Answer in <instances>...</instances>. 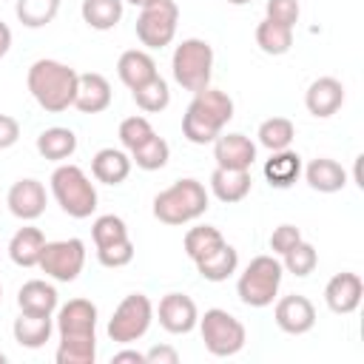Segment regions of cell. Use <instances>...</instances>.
I'll return each mask as SVG.
<instances>
[{"label": "cell", "mask_w": 364, "mask_h": 364, "mask_svg": "<svg viewBox=\"0 0 364 364\" xmlns=\"http://www.w3.org/2000/svg\"><path fill=\"white\" fill-rule=\"evenodd\" d=\"M125 0H82L80 14L88 28L94 31H111L122 20Z\"/></svg>", "instance_id": "cell-29"}, {"label": "cell", "mask_w": 364, "mask_h": 364, "mask_svg": "<svg viewBox=\"0 0 364 364\" xmlns=\"http://www.w3.org/2000/svg\"><path fill=\"white\" fill-rule=\"evenodd\" d=\"M361 296H364V282L358 273H336L327 287H324V304L330 307V313L336 316H350L358 310L361 304Z\"/></svg>", "instance_id": "cell-14"}, {"label": "cell", "mask_w": 364, "mask_h": 364, "mask_svg": "<svg viewBox=\"0 0 364 364\" xmlns=\"http://www.w3.org/2000/svg\"><path fill=\"white\" fill-rule=\"evenodd\" d=\"M85 264V242L82 239H57V242H46L43 256L37 262V267L51 276L54 282H74L82 273Z\"/></svg>", "instance_id": "cell-10"}, {"label": "cell", "mask_w": 364, "mask_h": 364, "mask_svg": "<svg viewBox=\"0 0 364 364\" xmlns=\"http://www.w3.org/2000/svg\"><path fill=\"white\" fill-rule=\"evenodd\" d=\"M344 105V85L336 77H318L307 85L304 91V108L316 117V119H327L333 117L338 108Z\"/></svg>", "instance_id": "cell-17"}, {"label": "cell", "mask_w": 364, "mask_h": 364, "mask_svg": "<svg viewBox=\"0 0 364 364\" xmlns=\"http://www.w3.org/2000/svg\"><path fill=\"white\" fill-rule=\"evenodd\" d=\"M117 74H119L122 85H125L128 91H134V88L145 85L151 77H156L159 71H156V63H154V57H151L148 51H142V48H128V51H122L119 60H117Z\"/></svg>", "instance_id": "cell-20"}, {"label": "cell", "mask_w": 364, "mask_h": 364, "mask_svg": "<svg viewBox=\"0 0 364 364\" xmlns=\"http://www.w3.org/2000/svg\"><path fill=\"white\" fill-rule=\"evenodd\" d=\"M77 80L80 74L60 63V60H34L31 68H28V77H26V85L34 97V102L48 111V114H60L65 108L74 105V94H77Z\"/></svg>", "instance_id": "cell-1"}, {"label": "cell", "mask_w": 364, "mask_h": 364, "mask_svg": "<svg viewBox=\"0 0 364 364\" xmlns=\"http://www.w3.org/2000/svg\"><path fill=\"white\" fill-rule=\"evenodd\" d=\"M131 94H134L136 108H142L145 114H159V111H165L171 105V88H168V82L159 74L151 77L145 85L134 88Z\"/></svg>", "instance_id": "cell-33"}, {"label": "cell", "mask_w": 364, "mask_h": 364, "mask_svg": "<svg viewBox=\"0 0 364 364\" xmlns=\"http://www.w3.org/2000/svg\"><path fill=\"white\" fill-rule=\"evenodd\" d=\"M60 338H94L97 336V304L88 299H71L57 310Z\"/></svg>", "instance_id": "cell-12"}, {"label": "cell", "mask_w": 364, "mask_h": 364, "mask_svg": "<svg viewBox=\"0 0 364 364\" xmlns=\"http://www.w3.org/2000/svg\"><path fill=\"white\" fill-rule=\"evenodd\" d=\"M9 48H11V28L0 20V60L9 54Z\"/></svg>", "instance_id": "cell-46"}, {"label": "cell", "mask_w": 364, "mask_h": 364, "mask_svg": "<svg viewBox=\"0 0 364 364\" xmlns=\"http://www.w3.org/2000/svg\"><path fill=\"white\" fill-rule=\"evenodd\" d=\"M156 318H159V327L165 333L185 336V333H191L199 324V310H196V301L191 296H185V293H165L159 299Z\"/></svg>", "instance_id": "cell-11"}, {"label": "cell", "mask_w": 364, "mask_h": 364, "mask_svg": "<svg viewBox=\"0 0 364 364\" xmlns=\"http://www.w3.org/2000/svg\"><path fill=\"white\" fill-rule=\"evenodd\" d=\"M168 159H171V145L159 134H154L145 145L131 151V165H136L142 171H159V168L168 165Z\"/></svg>", "instance_id": "cell-35"}, {"label": "cell", "mask_w": 364, "mask_h": 364, "mask_svg": "<svg viewBox=\"0 0 364 364\" xmlns=\"http://www.w3.org/2000/svg\"><path fill=\"white\" fill-rule=\"evenodd\" d=\"M233 119V100L219 88L196 91L182 117V136L193 145H210Z\"/></svg>", "instance_id": "cell-2"}, {"label": "cell", "mask_w": 364, "mask_h": 364, "mask_svg": "<svg viewBox=\"0 0 364 364\" xmlns=\"http://www.w3.org/2000/svg\"><path fill=\"white\" fill-rule=\"evenodd\" d=\"M57 364H94L97 361V336L94 338H60Z\"/></svg>", "instance_id": "cell-36"}, {"label": "cell", "mask_w": 364, "mask_h": 364, "mask_svg": "<svg viewBox=\"0 0 364 364\" xmlns=\"http://www.w3.org/2000/svg\"><path fill=\"white\" fill-rule=\"evenodd\" d=\"M6 205L9 210L23 219V222H34L43 216L46 210V188L40 179H17L11 188H9V196H6Z\"/></svg>", "instance_id": "cell-16"}, {"label": "cell", "mask_w": 364, "mask_h": 364, "mask_svg": "<svg viewBox=\"0 0 364 364\" xmlns=\"http://www.w3.org/2000/svg\"><path fill=\"white\" fill-rule=\"evenodd\" d=\"M250 171H230V168H216L210 173V193L225 202V205H233V202H242L247 193H250Z\"/></svg>", "instance_id": "cell-25"}, {"label": "cell", "mask_w": 364, "mask_h": 364, "mask_svg": "<svg viewBox=\"0 0 364 364\" xmlns=\"http://www.w3.org/2000/svg\"><path fill=\"white\" fill-rule=\"evenodd\" d=\"M301 171H304L307 185L313 191H318V193H336V191H341L347 185V171L330 156H316Z\"/></svg>", "instance_id": "cell-22"}, {"label": "cell", "mask_w": 364, "mask_h": 364, "mask_svg": "<svg viewBox=\"0 0 364 364\" xmlns=\"http://www.w3.org/2000/svg\"><path fill=\"white\" fill-rule=\"evenodd\" d=\"M193 264H196V270H199V276H202L205 282H225V279H230V276L236 273V267H239V250L225 242L219 250H213L210 256H205V259H199V262H193Z\"/></svg>", "instance_id": "cell-28"}, {"label": "cell", "mask_w": 364, "mask_h": 364, "mask_svg": "<svg viewBox=\"0 0 364 364\" xmlns=\"http://www.w3.org/2000/svg\"><path fill=\"white\" fill-rule=\"evenodd\" d=\"M299 0H267L264 3V17L267 20H276V23H284V26H296L299 23Z\"/></svg>", "instance_id": "cell-41"}, {"label": "cell", "mask_w": 364, "mask_h": 364, "mask_svg": "<svg viewBox=\"0 0 364 364\" xmlns=\"http://www.w3.org/2000/svg\"><path fill=\"white\" fill-rule=\"evenodd\" d=\"M208 191L199 179H176L154 196V216L162 225H188L208 210Z\"/></svg>", "instance_id": "cell-3"}, {"label": "cell", "mask_w": 364, "mask_h": 364, "mask_svg": "<svg viewBox=\"0 0 364 364\" xmlns=\"http://www.w3.org/2000/svg\"><path fill=\"white\" fill-rule=\"evenodd\" d=\"M259 145H264L270 154L273 151H284L293 145L296 139V125L287 119V117H270L259 125Z\"/></svg>", "instance_id": "cell-32"}, {"label": "cell", "mask_w": 364, "mask_h": 364, "mask_svg": "<svg viewBox=\"0 0 364 364\" xmlns=\"http://www.w3.org/2000/svg\"><path fill=\"white\" fill-rule=\"evenodd\" d=\"M74 151H77V134L71 128L54 125V128L40 131L37 136V154L48 162H65L74 156Z\"/></svg>", "instance_id": "cell-27"}, {"label": "cell", "mask_w": 364, "mask_h": 364, "mask_svg": "<svg viewBox=\"0 0 364 364\" xmlns=\"http://www.w3.org/2000/svg\"><path fill=\"white\" fill-rule=\"evenodd\" d=\"M316 264H318V253H316V247L310 245V242H299V245H293L287 253H282V267L287 270V273H293V276H299V279H304V276H310L313 270H316Z\"/></svg>", "instance_id": "cell-37"}, {"label": "cell", "mask_w": 364, "mask_h": 364, "mask_svg": "<svg viewBox=\"0 0 364 364\" xmlns=\"http://www.w3.org/2000/svg\"><path fill=\"white\" fill-rule=\"evenodd\" d=\"M0 364H6V353H0Z\"/></svg>", "instance_id": "cell-49"}, {"label": "cell", "mask_w": 364, "mask_h": 364, "mask_svg": "<svg viewBox=\"0 0 364 364\" xmlns=\"http://www.w3.org/2000/svg\"><path fill=\"white\" fill-rule=\"evenodd\" d=\"M156 131H154V125L148 122V117H125L122 122H119V142H122V148L131 154V151H136L139 145H145L151 136H154Z\"/></svg>", "instance_id": "cell-39"}, {"label": "cell", "mask_w": 364, "mask_h": 364, "mask_svg": "<svg viewBox=\"0 0 364 364\" xmlns=\"http://www.w3.org/2000/svg\"><path fill=\"white\" fill-rule=\"evenodd\" d=\"M131 259H134V242H131V239H122V242H114V245L97 247V262H100L102 267L117 270V267L131 264Z\"/></svg>", "instance_id": "cell-40"}, {"label": "cell", "mask_w": 364, "mask_h": 364, "mask_svg": "<svg viewBox=\"0 0 364 364\" xmlns=\"http://www.w3.org/2000/svg\"><path fill=\"white\" fill-rule=\"evenodd\" d=\"M282 276H284V267H282V262L276 256L262 253V256L250 259V264L239 273V282H236L239 301L247 304V307L273 304V299L279 296Z\"/></svg>", "instance_id": "cell-6"}, {"label": "cell", "mask_w": 364, "mask_h": 364, "mask_svg": "<svg viewBox=\"0 0 364 364\" xmlns=\"http://www.w3.org/2000/svg\"><path fill=\"white\" fill-rule=\"evenodd\" d=\"M14 341L26 350H40L51 333H54V318L51 316H31V313H20L11 324Z\"/></svg>", "instance_id": "cell-26"}, {"label": "cell", "mask_w": 364, "mask_h": 364, "mask_svg": "<svg viewBox=\"0 0 364 364\" xmlns=\"http://www.w3.org/2000/svg\"><path fill=\"white\" fill-rule=\"evenodd\" d=\"M111 82L97 74V71H88V74H80L77 80V94H74V108L82 111V114H102L108 105H111Z\"/></svg>", "instance_id": "cell-18"}, {"label": "cell", "mask_w": 364, "mask_h": 364, "mask_svg": "<svg viewBox=\"0 0 364 364\" xmlns=\"http://www.w3.org/2000/svg\"><path fill=\"white\" fill-rule=\"evenodd\" d=\"M262 173H264V179H267V185H270V188L284 191V188H290V185L301 176V156H299L293 148L273 151V154H270V159L264 162Z\"/></svg>", "instance_id": "cell-24"}, {"label": "cell", "mask_w": 364, "mask_h": 364, "mask_svg": "<svg viewBox=\"0 0 364 364\" xmlns=\"http://www.w3.org/2000/svg\"><path fill=\"white\" fill-rule=\"evenodd\" d=\"M60 11V0H17L14 14L26 28H43L48 26Z\"/></svg>", "instance_id": "cell-34"}, {"label": "cell", "mask_w": 364, "mask_h": 364, "mask_svg": "<svg viewBox=\"0 0 364 364\" xmlns=\"http://www.w3.org/2000/svg\"><path fill=\"white\" fill-rule=\"evenodd\" d=\"M171 74L185 91H205L213 77V46L199 37H188L173 48Z\"/></svg>", "instance_id": "cell-5"}, {"label": "cell", "mask_w": 364, "mask_h": 364, "mask_svg": "<svg viewBox=\"0 0 364 364\" xmlns=\"http://www.w3.org/2000/svg\"><path fill=\"white\" fill-rule=\"evenodd\" d=\"M299 242H301V230H299L296 225H287V222L279 225V228L270 233V250L279 253V256L287 253V250H290L293 245H299Z\"/></svg>", "instance_id": "cell-42"}, {"label": "cell", "mask_w": 364, "mask_h": 364, "mask_svg": "<svg viewBox=\"0 0 364 364\" xmlns=\"http://www.w3.org/2000/svg\"><path fill=\"white\" fill-rule=\"evenodd\" d=\"M91 239H94L97 247L122 242V239H128V225H125V219L117 216V213H102V216H97L94 225H91Z\"/></svg>", "instance_id": "cell-38"}, {"label": "cell", "mask_w": 364, "mask_h": 364, "mask_svg": "<svg viewBox=\"0 0 364 364\" xmlns=\"http://www.w3.org/2000/svg\"><path fill=\"white\" fill-rule=\"evenodd\" d=\"M145 364H179V353L171 344H154L145 353Z\"/></svg>", "instance_id": "cell-44"}, {"label": "cell", "mask_w": 364, "mask_h": 364, "mask_svg": "<svg viewBox=\"0 0 364 364\" xmlns=\"http://www.w3.org/2000/svg\"><path fill=\"white\" fill-rule=\"evenodd\" d=\"M273 318H276V324H279L282 333H287V336H304L316 324V307H313V301L307 296L290 293V296H282L276 301Z\"/></svg>", "instance_id": "cell-13"}, {"label": "cell", "mask_w": 364, "mask_h": 364, "mask_svg": "<svg viewBox=\"0 0 364 364\" xmlns=\"http://www.w3.org/2000/svg\"><path fill=\"white\" fill-rule=\"evenodd\" d=\"M0 301H3V284H0Z\"/></svg>", "instance_id": "cell-50"}, {"label": "cell", "mask_w": 364, "mask_h": 364, "mask_svg": "<svg viewBox=\"0 0 364 364\" xmlns=\"http://www.w3.org/2000/svg\"><path fill=\"white\" fill-rule=\"evenodd\" d=\"M51 193L63 213H68L71 219H88L97 210V188L80 165H57L51 173Z\"/></svg>", "instance_id": "cell-4"}, {"label": "cell", "mask_w": 364, "mask_h": 364, "mask_svg": "<svg viewBox=\"0 0 364 364\" xmlns=\"http://www.w3.org/2000/svg\"><path fill=\"white\" fill-rule=\"evenodd\" d=\"M151 321H154L151 299L145 293H128L117 304L114 316L108 318V338L117 341V344H131V341H136L148 333Z\"/></svg>", "instance_id": "cell-8"}, {"label": "cell", "mask_w": 364, "mask_h": 364, "mask_svg": "<svg viewBox=\"0 0 364 364\" xmlns=\"http://www.w3.org/2000/svg\"><path fill=\"white\" fill-rule=\"evenodd\" d=\"M210 145H213L216 168L250 171V165L256 162V145L245 134H219Z\"/></svg>", "instance_id": "cell-15"}, {"label": "cell", "mask_w": 364, "mask_h": 364, "mask_svg": "<svg viewBox=\"0 0 364 364\" xmlns=\"http://www.w3.org/2000/svg\"><path fill=\"white\" fill-rule=\"evenodd\" d=\"M199 333H202L205 350L216 358L236 355L247 341L245 324L222 307H210V310H205V316H199Z\"/></svg>", "instance_id": "cell-7"}, {"label": "cell", "mask_w": 364, "mask_h": 364, "mask_svg": "<svg viewBox=\"0 0 364 364\" xmlns=\"http://www.w3.org/2000/svg\"><path fill=\"white\" fill-rule=\"evenodd\" d=\"M43 247H46V233L34 225H26L20 228L11 242H9V259L17 264V267H37L40 256H43Z\"/></svg>", "instance_id": "cell-23"}, {"label": "cell", "mask_w": 364, "mask_h": 364, "mask_svg": "<svg viewBox=\"0 0 364 364\" xmlns=\"http://www.w3.org/2000/svg\"><path fill=\"white\" fill-rule=\"evenodd\" d=\"M179 6L173 0H151L136 14V40L145 48H165L176 37Z\"/></svg>", "instance_id": "cell-9"}, {"label": "cell", "mask_w": 364, "mask_h": 364, "mask_svg": "<svg viewBox=\"0 0 364 364\" xmlns=\"http://www.w3.org/2000/svg\"><path fill=\"white\" fill-rule=\"evenodd\" d=\"M60 304L57 287L48 284L46 279H28L20 290H17V307L20 313H31V316H51Z\"/></svg>", "instance_id": "cell-19"}, {"label": "cell", "mask_w": 364, "mask_h": 364, "mask_svg": "<svg viewBox=\"0 0 364 364\" xmlns=\"http://www.w3.org/2000/svg\"><path fill=\"white\" fill-rule=\"evenodd\" d=\"M125 3H131V6H139V9H142V6H145V3H151V0H125Z\"/></svg>", "instance_id": "cell-47"}, {"label": "cell", "mask_w": 364, "mask_h": 364, "mask_svg": "<svg viewBox=\"0 0 364 364\" xmlns=\"http://www.w3.org/2000/svg\"><path fill=\"white\" fill-rule=\"evenodd\" d=\"M91 173L102 185H122L131 173V156L119 148H100L91 159Z\"/></svg>", "instance_id": "cell-21"}, {"label": "cell", "mask_w": 364, "mask_h": 364, "mask_svg": "<svg viewBox=\"0 0 364 364\" xmlns=\"http://www.w3.org/2000/svg\"><path fill=\"white\" fill-rule=\"evenodd\" d=\"M185 253H188V259L191 262H199V259H205V256H210L213 250H219L222 245H225V236L219 233V228H213V225H196V228H191L188 233H185Z\"/></svg>", "instance_id": "cell-31"}, {"label": "cell", "mask_w": 364, "mask_h": 364, "mask_svg": "<svg viewBox=\"0 0 364 364\" xmlns=\"http://www.w3.org/2000/svg\"><path fill=\"white\" fill-rule=\"evenodd\" d=\"M114 364H122V361H134V364H145V353H139V350H119V353H114V358H111Z\"/></svg>", "instance_id": "cell-45"}, {"label": "cell", "mask_w": 364, "mask_h": 364, "mask_svg": "<svg viewBox=\"0 0 364 364\" xmlns=\"http://www.w3.org/2000/svg\"><path fill=\"white\" fill-rule=\"evenodd\" d=\"M17 139H20V122L9 114H0V151L17 145Z\"/></svg>", "instance_id": "cell-43"}, {"label": "cell", "mask_w": 364, "mask_h": 364, "mask_svg": "<svg viewBox=\"0 0 364 364\" xmlns=\"http://www.w3.org/2000/svg\"><path fill=\"white\" fill-rule=\"evenodd\" d=\"M256 46H259L264 54H270V57H282V54H287L290 46H293V28L284 26V23H276V20H267V17H264V20L256 26Z\"/></svg>", "instance_id": "cell-30"}, {"label": "cell", "mask_w": 364, "mask_h": 364, "mask_svg": "<svg viewBox=\"0 0 364 364\" xmlns=\"http://www.w3.org/2000/svg\"><path fill=\"white\" fill-rule=\"evenodd\" d=\"M228 3H230V6H247L250 0H228Z\"/></svg>", "instance_id": "cell-48"}]
</instances>
